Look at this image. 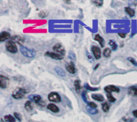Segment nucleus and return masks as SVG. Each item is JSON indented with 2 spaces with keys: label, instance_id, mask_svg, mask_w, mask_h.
I'll return each mask as SVG.
<instances>
[{
  "label": "nucleus",
  "instance_id": "18",
  "mask_svg": "<svg viewBox=\"0 0 137 122\" xmlns=\"http://www.w3.org/2000/svg\"><path fill=\"white\" fill-rule=\"evenodd\" d=\"M128 93H130L132 96H137V87L131 86L128 90Z\"/></svg>",
  "mask_w": 137,
  "mask_h": 122
},
{
  "label": "nucleus",
  "instance_id": "24",
  "mask_svg": "<svg viewBox=\"0 0 137 122\" xmlns=\"http://www.w3.org/2000/svg\"><path fill=\"white\" fill-rule=\"evenodd\" d=\"M107 99H108V101H111V102H115V101H116V98H115L110 93L107 94Z\"/></svg>",
  "mask_w": 137,
  "mask_h": 122
},
{
  "label": "nucleus",
  "instance_id": "30",
  "mask_svg": "<svg viewBox=\"0 0 137 122\" xmlns=\"http://www.w3.org/2000/svg\"><path fill=\"white\" fill-rule=\"evenodd\" d=\"M15 117L16 118H17L19 120H22V116L19 114V113H15Z\"/></svg>",
  "mask_w": 137,
  "mask_h": 122
},
{
  "label": "nucleus",
  "instance_id": "26",
  "mask_svg": "<svg viewBox=\"0 0 137 122\" xmlns=\"http://www.w3.org/2000/svg\"><path fill=\"white\" fill-rule=\"evenodd\" d=\"M109 44H110V46H112V49H114V50H116V49H117V45H116V43L113 40H111L110 42H109Z\"/></svg>",
  "mask_w": 137,
  "mask_h": 122
},
{
  "label": "nucleus",
  "instance_id": "2",
  "mask_svg": "<svg viewBox=\"0 0 137 122\" xmlns=\"http://www.w3.org/2000/svg\"><path fill=\"white\" fill-rule=\"evenodd\" d=\"M20 51L26 58H34L35 56V51L34 49H29V48L23 46H21V47H20Z\"/></svg>",
  "mask_w": 137,
  "mask_h": 122
},
{
  "label": "nucleus",
  "instance_id": "3",
  "mask_svg": "<svg viewBox=\"0 0 137 122\" xmlns=\"http://www.w3.org/2000/svg\"><path fill=\"white\" fill-rule=\"evenodd\" d=\"M6 49H7V50L8 52L12 53V54H15L16 52L18 51V48H17V46H16L15 42H14L11 40L7 42V44H6Z\"/></svg>",
  "mask_w": 137,
  "mask_h": 122
},
{
  "label": "nucleus",
  "instance_id": "15",
  "mask_svg": "<svg viewBox=\"0 0 137 122\" xmlns=\"http://www.w3.org/2000/svg\"><path fill=\"white\" fill-rule=\"evenodd\" d=\"M91 97L94 100H95V101H100V102L104 101V97H103V95H101V94H92Z\"/></svg>",
  "mask_w": 137,
  "mask_h": 122
},
{
  "label": "nucleus",
  "instance_id": "1",
  "mask_svg": "<svg viewBox=\"0 0 137 122\" xmlns=\"http://www.w3.org/2000/svg\"><path fill=\"white\" fill-rule=\"evenodd\" d=\"M28 92L24 88H17L12 93V97L15 99H21L24 97L25 94Z\"/></svg>",
  "mask_w": 137,
  "mask_h": 122
},
{
  "label": "nucleus",
  "instance_id": "20",
  "mask_svg": "<svg viewBox=\"0 0 137 122\" xmlns=\"http://www.w3.org/2000/svg\"><path fill=\"white\" fill-rule=\"evenodd\" d=\"M25 109L27 111H31L33 109V106H32V103L31 101H27L25 103Z\"/></svg>",
  "mask_w": 137,
  "mask_h": 122
},
{
  "label": "nucleus",
  "instance_id": "6",
  "mask_svg": "<svg viewBox=\"0 0 137 122\" xmlns=\"http://www.w3.org/2000/svg\"><path fill=\"white\" fill-rule=\"evenodd\" d=\"M9 78L4 75H0V87L2 89H6L9 85Z\"/></svg>",
  "mask_w": 137,
  "mask_h": 122
},
{
  "label": "nucleus",
  "instance_id": "21",
  "mask_svg": "<svg viewBox=\"0 0 137 122\" xmlns=\"http://www.w3.org/2000/svg\"><path fill=\"white\" fill-rule=\"evenodd\" d=\"M112 54V49L110 48H106L104 50H103V56L105 58H109Z\"/></svg>",
  "mask_w": 137,
  "mask_h": 122
},
{
  "label": "nucleus",
  "instance_id": "13",
  "mask_svg": "<svg viewBox=\"0 0 137 122\" xmlns=\"http://www.w3.org/2000/svg\"><path fill=\"white\" fill-rule=\"evenodd\" d=\"M30 98H31L33 101H34L35 103L39 104H41V105H43V104L42 103L43 101H42V98L39 95H34V96H31Z\"/></svg>",
  "mask_w": 137,
  "mask_h": 122
},
{
  "label": "nucleus",
  "instance_id": "22",
  "mask_svg": "<svg viewBox=\"0 0 137 122\" xmlns=\"http://www.w3.org/2000/svg\"><path fill=\"white\" fill-rule=\"evenodd\" d=\"M125 10H126V12H127L131 17H132V16H134L135 14V10L133 9H131V7H126L125 8Z\"/></svg>",
  "mask_w": 137,
  "mask_h": 122
},
{
  "label": "nucleus",
  "instance_id": "23",
  "mask_svg": "<svg viewBox=\"0 0 137 122\" xmlns=\"http://www.w3.org/2000/svg\"><path fill=\"white\" fill-rule=\"evenodd\" d=\"M109 109H110V106H109V104L105 102V103H103V105H102V109L103 112H107V111L109 110Z\"/></svg>",
  "mask_w": 137,
  "mask_h": 122
},
{
  "label": "nucleus",
  "instance_id": "16",
  "mask_svg": "<svg viewBox=\"0 0 137 122\" xmlns=\"http://www.w3.org/2000/svg\"><path fill=\"white\" fill-rule=\"evenodd\" d=\"M95 39L97 42H99V43L100 44V46H101L102 47L104 46V40H103V37H101L100 34H96V35L95 36Z\"/></svg>",
  "mask_w": 137,
  "mask_h": 122
},
{
  "label": "nucleus",
  "instance_id": "11",
  "mask_svg": "<svg viewBox=\"0 0 137 122\" xmlns=\"http://www.w3.org/2000/svg\"><path fill=\"white\" fill-rule=\"evenodd\" d=\"M105 91L107 93H111L112 92H116V93H118V92H119V88H117L116 86L111 85H107V86L105 87Z\"/></svg>",
  "mask_w": 137,
  "mask_h": 122
},
{
  "label": "nucleus",
  "instance_id": "10",
  "mask_svg": "<svg viewBox=\"0 0 137 122\" xmlns=\"http://www.w3.org/2000/svg\"><path fill=\"white\" fill-rule=\"evenodd\" d=\"M11 41H13L15 43H19V44H23L25 41L24 38L22 37V36H19V35H15V36H13L11 38Z\"/></svg>",
  "mask_w": 137,
  "mask_h": 122
},
{
  "label": "nucleus",
  "instance_id": "12",
  "mask_svg": "<svg viewBox=\"0 0 137 122\" xmlns=\"http://www.w3.org/2000/svg\"><path fill=\"white\" fill-rule=\"evenodd\" d=\"M10 38V34L9 33L6 32V31H3L0 34V42H4L7 39H9Z\"/></svg>",
  "mask_w": 137,
  "mask_h": 122
},
{
  "label": "nucleus",
  "instance_id": "5",
  "mask_svg": "<svg viewBox=\"0 0 137 122\" xmlns=\"http://www.w3.org/2000/svg\"><path fill=\"white\" fill-rule=\"evenodd\" d=\"M53 50L54 51V53L59 54L60 55H62V56H63L65 54V49L60 43H57L53 46Z\"/></svg>",
  "mask_w": 137,
  "mask_h": 122
},
{
  "label": "nucleus",
  "instance_id": "9",
  "mask_svg": "<svg viewBox=\"0 0 137 122\" xmlns=\"http://www.w3.org/2000/svg\"><path fill=\"white\" fill-rule=\"evenodd\" d=\"M66 69H67V70L70 74H75V72H76L75 66L73 62H69V63L66 64Z\"/></svg>",
  "mask_w": 137,
  "mask_h": 122
},
{
  "label": "nucleus",
  "instance_id": "8",
  "mask_svg": "<svg viewBox=\"0 0 137 122\" xmlns=\"http://www.w3.org/2000/svg\"><path fill=\"white\" fill-rule=\"evenodd\" d=\"M46 55H47V56H48V57L53 58V59H56V60H61L63 58V56H62V55H60L59 54H56L54 52H47Z\"/></svg>",
  "mask_w": 137,
  "mask_h": 122
},
{
  "label": "nucleus",
  "instance_id": "7",
  "mask_svg": "<svg viewBox=\"0 0 137 122\" xmlns=\"http://www.w3.org/2000/svg\"><path fill=\"white\" fill-rule=\"evenodd\" d=\"M91 50H92V53H93V54H94V56L96 59H100L101 58V50L98 46H93L91 47Z\"/></svg>",
  "mask_w": 137,
  "mask_h": 122
},
{
  "label": "nucleus",
  "instance_id": "17",
  "mask_svg": "<svg viewBox=\"0 0 137 122\" xmlns=\"http://www.w3.org/2000/svg\"><path fill=\"white\" fill-rule=\"evenodd\" d=\"M54 70H56V72L58 74V75H59L60 77H65L66 76V74H65L64 70L62 68L59 67V66H56V69H54Z\"/></svg>",
  "mask_w": 137,
  "mask_h": 122
},
{
  "label": "nucleus",
  "instance_id": "14",
  "mask_svg": "<svg viewBox=\"0 0 137 122\" xmlns=\"http://www.w3.org/2000/svg\"><path fill=\"white\" fill-rule=\"evenodd\" d=\"M47 109H49V110H51V112H53V113H58L59 111V108L56 106V104H49L48 105H47Z\"/></svg>",
  "mask_w": 137,
  "mask_h": 122
},
{
  "label": "nucleus",
  "instance_id": "19",
  "mask_svg": "<svg viewBox=\"0 0 137 122\" xmlns=\"http://www.w3.org/2000/svg\"><path fill=\"white\" fill-rule=\"evenodd\" d=\"M4 119L7 122H15V118L11 115H6L4 116Z\"/></svg>",
  "mask_w": 137,
  "mask_h": 122
},
{
  "label": "nucleus",
  "instance_id": "34",
  "mask_svg": "<svg viewBox=\"0 0 137 122\" xmlns=\"http://www.w3.org/2000/svg\"><path fill=\"white\" fill-rule=\"evenodd\" d=\"M119 35L120 36V37H121V38H125V34H121V33H119Z\"/></svg>",
  "mask_w": 137,
  "mask_h": 122
},
{
  "label": "nucleus",
  "instance_id": "33",
  "mask_svg": "<svg viewBox=\"0 0 137 122\" xmlns=\"http://www.w3.org/2000/svg\"><path fill=\"white\" fill-rule=\"evenodd\" d=\"M133 115L135 116V117H137V109L133 111Z\"/></svg>",
  "mask_w": 137,
  "mask_h": 122
},
{
  "label": "nucleus",
  "instance_id": "31",
  "mask_svg": "<svg viewBox=\"0 0 137 122\" xmlns=\"http://www.w3.org/2000/svg\"><path fill=\"white\" fill-rule=\"evenodd\" d=\"M93 3H95V4H97V6H99V7L102 6L103 3V1H93Z\"/></svg>",
  "mask_w": 137,
  "mask_h": 122
},
{
  "label": "nucleus",
  "instance_id": "4",
  "mask_svg": "<svg viewBox=\"0 0 137 122\" xmlns=\"http://www.w3.org/2000/svg\"><path fill=\"white\" fill-rule=\"evenodd\" d=\"M48 100L52 102H60L61 101V97L56 92H51L48 94Z\"/></svg>",
  "mask_w": 137,
  "mask_h": 122
},
{
  "label": "nucleus",
  "instance_id": "28",
  "mask_svg": "<svg viewBox=\"0 0 137 122\" xmlns=\"http://www.w3.org/2000/svg\"><path fill=\"white\" fill-rule=\"evenodd\" d=\"M87 111H88L89 113H91V114H95V113H98V111H97V109H87Z\"/></svg>",
  "mask_w": 137,
  "mask_h": 122
},
{
  "label": "nucleus",
  "instance_id": "29",
  "mask_svg": "<svg viewBox=\"0 0 137 122\" xmlns=\"http://www.w3.org/2000/svg\"><path fill=\"white\" fill-rule=\"evenodd\" d=\"M85 87L87 89V90H92V91H94V90H98L99 89L98 88H92V87H91V86H89L87 84H86L85 85Z\"/></svg>",
  "mask_w": 137,
  "mask_h": 122
},
{
  "label": "nucleus",
  "instance_id": "27",
  "mask_svg": "<svg viewBox=\"0 0 137 122\" xmlns=\"http://www.w3.org/2000/svg\"><path fill=\"white\" fill-rule=\"evenodd\" d=\"M87 104H88V106L91 109H96L97 108L96 104L93 103V102H87Z\"/></svg>",
  "mask_w": 137,
  "mask_h": 122
},
{
  "label": "nucleus",
  "instance_id": "25",
  "mask_svg": "<svg viewBox=\"0 0 137 122\" xmlns=\"http://www.w3.org/2000/svg\"><path fill=\"white\" fill-rule=\"evenodd\" d=\"M75 87L76 89V90L77 91H79V90L81 89V85H80V81L79 80H76L75 81Z\"/></svg>",
  "mask_w": 137,
  "mask_h": 122
},
{
  "label": "nucleus",
  "instance_id": "32",
  "mask_svg": "<svg viewBox=\"0 0 137 122\" xmlns=\"http://www.w3.org/2000/svg\"><path fill=\"white\" fill-rule=\"evenodd\" d=\"M129 60L131 61V62H132V64H134V65H137V64L135 63V61H134V60H133L132 58H129Z\"/></svg>",
  "mask_w": 137,
  "mask_h": 122
}]
</instances>
